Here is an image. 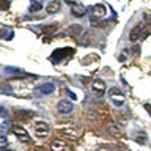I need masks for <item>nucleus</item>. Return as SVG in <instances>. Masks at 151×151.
Returning a JSON list of instances; mask_svg holds the SVG:
<instances>
[{
    "label": "nucleus",
    "instance_id": "1",
    "mask_svg": "<svg viewBox=\"0 0 151 151\" xmlns=\"http://www.w3.org/2000/svg\"><path fill=\"white\" fill-rule=\"evenodd\" d=\"M109 99H110V102L115 107H123V106H125V102H126L125 93H123L120 88H115V87L109 90Z\"/></svg>",
    "mask_w": 151,
    "mask_h": 151
},
{
    "label": "nucleus",
    "instance_id": "2",
    "mask_svg": "<svg viewBox=\"0 0 151 151\" xmlns=\"http://www.w3.org/2000/svg\"><path fill=\"white\" fill-rule=\"evenodd\" d=\"M57 110H58V113H62V115H69V113L74 110V104L68 99H62V101H58V104H57Z\"/></svg>",
    "mask_w": 151,
    "mask_h": 151
},
{
    "label": "nucleus",
    "instance_id": "3",
    "mask_svg": "<svg viewBox=\"0 0 151 151\" xmlns=\"http://www.w3.org/2000/svg\"><path fill=\"white\" fill-rule=\"evenodd\" d=\"M35 134L36 137H39V139H44V137H47L49 134V125L43 120H38L35 123Z\"/></svg>",
    "mask_w": 151,
    "mask_h": 151
},
{
    "label": "nucleus",
    "instance_id": "4",
    "mask_svg": "<svg viewBox=\"0 0 151 151\" xmlns=\"http://www.w3.org/2000/svg\"><path fill=\"white\" fill-rule=\"evenodd\" d=\"M69 55H72V49L71 47H65V49L54 50V54L50 55V58H52V62L58 63L60 60H63V58H66V57H69Z\"/></svg>",
    "mask_w": 151,
    "mask_h": 151
},
{
    "label": "nucleus",
    "instance_id": "5",
    "mask_svg": "<svg viewBox=\"0 0 151 151\" xmlns=\"http://www.w3.org/2000/svg\"><path fill=\"white\" fill-rule=\"evenodd\" d=\"M62 134L68 137V139H72V140H76V139H79L80 137V129H77L76 126H71V125H66L65 127H62Z\"/></svg>",
    "mask_w": 151,
    "mask_h": 151
},
{
    "label": "nucleus",
    "instance_id": "6",
    "mask_svg": "<svg viewBox=\"0 0 151 151\" xmlns=\"http://www.w3.org/2000/svg\"><path fill=\"white\" fill-rule=\"evenodd\" d=\"M91 91L96 93L98 96H102L104 93H106V84H104V80L94 79L93 82H91Z\"/></svg>",
    "mask_w": 151,
    "mask_h": 151
},
{
    "label": "nucleus",
    "instance_id": "7",
    "mask_svg": "<svg viewBox=\"0 0 151 151\" xmlns=\"http://www.w3.org/2000/svg\"><path fill=\"white\" fill-rule=\"evenodd\" d=\"M146 33H143V25L139 24V25H135L134 29L131 30V33H129V39H131V43H137L142 36H145Z\"/></svg>",
    "mask_w": 151,
    "mask_h": 151
},
{
    "label": "nucleus",
    "instance_id": "8",
    "mask_svg": "<svg viewBox=\"0 0 151 151\" xmlns=\"http://www.w3.org/2000/svg\"><path fill=\"white\" fill-rule=\"evenodd\" d=\"M13 132H14V135H16L21 142H29V140H30L29 132L25 131V127H22V126H14V127H13Z\"/></svg>",
    "mask_w": 151,
    "mask_h": 151
},
{
    "label": "nucleus",
    "instance_id": "9",
    "mask_svg": "<svg viewBox=\"0 0 151 151\" xmlns=\"http://www.w3.org/2000/svg\"><path fill=\"white\" fill-rule=\"evenodd\" d=\"M36 91L41 94H52L54 91H55V84H54V82H46V84L39 85L38 88H36Z\"/></svg>",
    "mask_w": 151,
    "mask_h": 151
},
{
    "label": "nucleus",
    "instance_id": "10",
    "mask_svg": "<svg viewBox=\"0 0 151 151\" xmlns=\"http://www.w3.org/2000/svg\"><path fill=\"white\" fill-rule=\"evenodd\" d=\"M91 11H93L94 17H104L106 16V5L96 3V5H93V8H91Z\"/></svg>",
    "mask_w": 151,
    "mask_h": 151
},
{
    "label": "nucleus",
    "instance_id": "11",
    "mask_svg": "<svg viewBox=\"0 0 151 151\" xmlns=\"http://www.w3.org/2000/svg\"><path fill=\"white\" fill-rule=\"evenodd\" d=\"M60 6H62V3H60V0H50V3L47 5V13H50V14H55V13L60 11Z\"/></svg>",
    "mask_w": 151,
    "mask_h": 151
},
{
    "label": "nucleus",
    "instance_id": "12",
    "mask_svg": "<svg viewBox=\"0 0 151 151\" xmlns=\"http://www.w3.org/2000/svg\"><path fill=\"white\" fill-rule=\"evenodd\" d=\"M71 13H72V16H76V17H84L85 13H87V8L79 5V3H76V5L71 8Z\"/></svg>",
    "mask_w": 151,
    "mask_h": 151
},
{
    "label": "nucleus",
    "instance_id": "13",
    "mask_svg": "<svg viewBox=\"0 0 151 151\" xmlns=\"http://www.w3.org/2000/svg\"><path fill=\"white\" fill-rule=\"evenodd\" d=\"M50 148L52 151H63V150H68L66 148V143L63 140H54L52 143H50Z\"/></svg>",
    "mask_w": 151,
    "mask_h": 151
},
{
    "label": "nucleus",
    "instance_id": "14",
    "mask_svg": "<svg viewBox=\"0 0 151 151\" xmlns=\"http://www.w3.org/2000/svg\"><path fill=\"white\" fill-rule=\"evenodd\" d=\"M82 33V27L80 25H71L69 29L66 30V35H71L74 38H79V35Z\"/></svg>",
    "mask_w": 151,
    "mask_h": 151
},
{
    "label": "nucleus",
    "instance_id": "15",
    "mask_svg": "<svg viewBox=\"0 0 151 151\" xmlns=\"http://www.w3.org/2000/svg\"><path fill=\"white\" fill-rule=\"evenodd\" d=\"M17 117H19V118H25V120H29V118L33 117V112H30V110H17Z\"/></svg>",
    "mask_w": 151,
    "mask_h": 151
},
{
    "label": "nucleus",
    "instance_id": "16",
    "mask_svg": "<svg viewBox=\"0 0 151 151\" xmlns=\"http://www.w3.org/2000/svg\"><path fill=\"white\" fill-rule=\"evenodd\" d=\"M135 142L140 145H145L146 143V134H143V132H140V134H135Z\"/></svg>",
    "mask_w": 151,
    "mask_h": 151
},
{
    "label": "nucleus",
    "instance_id": "17",
    "mask_svg": "<svg viewBox=\"0 0 151 151\" xmlns=\"http://www.w3.org/2000/svg\"><path fill=\"white\" fill-rule=\"evenodd\" d=\"M41 8H43V5H41L39 2H35V3H31V6H30V13H36V11H39Z\"/></svg>",
    "mask_w": 151,
    "mask_h": 151
},
{
    "label": "nucleus",
    "instance_id": "18",
    "mask_svg": "<svg viewBox=\"0 0 151 151\" xmlns=\"http://www.w3.org/2000/svg\"><path fill=\"white\" fill-rule=\"evenodd\" d=\"M109 131H110V134H115L117 137H120V131L117 129L115 125H110V126H109Z\"/></svg>",
    "mask_w": 151,
    "mask_h": 151
},
{
    "label": "nucleus",
    "instance_id": "19",
    "mask_svg": "<svg viewBox=\"0 0 151 151\" xmlns=\"http://www.w3.org/2000/svg\"><path fill=\"white\" fill-rule=\"evenodd\" d=\"M8 127H10V121L5 118V120H3V123H2V132H3V134L8 131Z\"/></svg>",
    "mask_w": 151,
    "mask_h": 151
},
{
    "label": "nucleus",
    "instance_id": "20",
    "mask_svg": "<svg viewBox=\"0 0 151 151\" xmlns=\"http://www.w3.org/2000/svg\"><path fill=\"white\" fill-rule=\"evenodd\" d=\"M8 6H10V2L8 0H2V10H6Z\"/></svg>",
    "mask_w": 151,
    "mask_h": 151
},
{
    "label": "nucleus",
    "instance_id": "21",
    "mask_svg": "<svg viewBox=\"0 0 151 151\" xmlns=\"http://www.w3.org/2000/svg\"><path fill=\"white\" fill-rule=\"evenodd\" d=\"M2 117H3V120H5V118L8 117V112H6L5 107H2Z\"/></svg>",
    "mask_w": 151,
    "mask_h": 151
},
{
    "label": "nucleus",
    "instance_id": "22",
    "mask_svg": "<svg viewBox=\"0 0 151 151\" xmlns=\"http://www.w3.org/2000/svg\"><path fill=\"white\" fill-rule=\"evenodd\" d=\"M145 110L150 113V117H151V104H145Z\"/></svg>",
    "mask_w": 151,
    "mask_h": 151
},
{
    "label": "nucleus",
    "instance_id": "23",
    "mask_svg": "<svg viewBox=\"0 0 151 151\" xmlns=\"http://www.w3.org/2000/svg\"><path fill=\"white\" fill-rule=\"evenodd\" d=\"M2 146H3V148L6 146V137L5 135H2Z\"/></svg>",
    "mask_w": 151,
    "mask_h": 151
},
{
    "label": "nucleus",
    "instance_id": "24",
    "mask_svg": "<svg viewBox=\"0 0 151 151\" xmlns=\"http://www.w3.org/2000/svg\"><path fill=\"white\" fill-rule=\"evenodd\" d=\"M68 94H69V96H71L72 99H77V96H76L74 93H72V91H69V90H68Z\"/></svg>",
    "mask_w": 151,
    "mask_h": 151
},
{
    "label": "nucleus",
    "instance_id": "25",
    "mask_svg": "<svg viewBox=\"0 0 151 151\" xmlns=\"http://www.w3.org/2000/svg\"><path fill=\"white\" fill-rule=\"evenodd\" d=\"M66 2H68V3H76L77 0H66Z\"/></svg>",
    "mask_w": 151,
    "mask_h": 151
},
{
    "label": "nucleus",
    "instance_id": "26",
    "mask_svg": "<svg viewBox=\"0 0 151 151\" xmlns=\"http://www.w3.org/2000/svg\"><path fill=\"white\" fill-rule=\"evenodd\" d=\"M3 151H13V150H3Z\"/></svg>",
    "mask_w": 151,
    "mask_h": 151
},
{
    "label": "nucleus",
    "instance_id": "27",
    "mask_svg": "<svg viewBox=\"0 0 151 151\" xmlns=\"http://www.w3.org/2000/svg\"><path fill=\"white\" fill-rule=\"evenodd\" d=\"M99 151H107V150H104V148H102V150H99Z\"/></svg>",
    "mask_w": 151,
    "mask_h": 151
}]
</instances>
